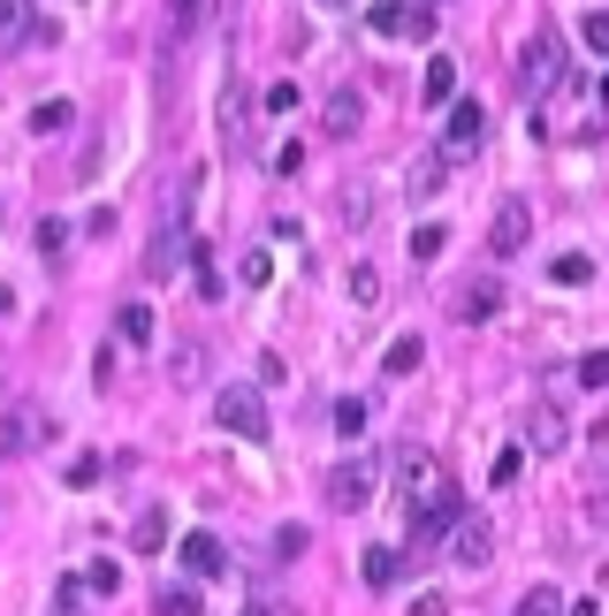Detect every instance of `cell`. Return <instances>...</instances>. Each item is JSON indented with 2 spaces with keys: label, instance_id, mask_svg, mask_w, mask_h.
Listing matches in <instances>:
<instances>
[{
  "label": "cell",
  "instance_id": "cell-1",
  "mask_svg": "<svg viewBox=\"0 0 609 616\" xmlns=\"http://www.w3.org/2000/svg\"><path fill=\"white\" fill-rule=\"evenodd\" d=\"M397 495L412 502V541H435V533H450L457 518H464L450 464L435 457V450H404L397 457Z\"/></svg>",
  "mask_w": 609,
  "mask_h": 616
},
{
  "label": "cell",
  "instance_id": "cell-2",
  "mask_svg": "<svg viewBox=\"0 0 609 616\" xmlns=\"http://www.w3.org/2000/svg\"><path fill=\"white\" fill-rule=\"evenodd\" d=\"M214 419H221L237 442H267V404H260L252 381H229V388L214 396Z\"/></svg>",
  "mask_w": 609,
  "mask_h": 616
},
{
  "label": "cell",
  "instance_id": "cell-3",
  "mask_svg": "<svg viewBox=\"0 0 609 616\" xmlns=\"http://www.w3.org/2000/svg\"><path fill=\"white\" fill-rule=\"evenodd\" d=\"M518 69H526V92H533V100H549V92L564 84V38H556V31L541 23V31L526 38V54H518Z\"/></svg>",
  "mask_w": 609,
  "mask_h": 616
},
{
  "label": "cell",
  "instance_id": "cell-4",
  "mask_svg": "<svg viewBox=\"0 0 609 616\" xmlns=\"http://www.w3.org/2000/svg\"><path fill=\"white\" fill-rule=\"evenodd\" d=\"M480 138H487V107H480V100H450V123H443V167H450V160H472L480 153Z\"/></svg>",
  "mask_w": 609,
  "mask_h": 616
},
{
  "label": "cell",
  "instance_id": "cell-5",
  "mask_svg": "<svg viewBox=\"0 0 609 616\" xmlns=\"http://www.w3.org/2000/svg\"><path fill=\"white\" fill-rule=\"evenodd\" d=\"M374 479H381L374 457H343L328 472V502H335V510H366V502H374Z\"/></svg>",
  "mask_w": 609,
  "mask_h": 616
},
{
  "label": "cell",
  "instance_id": "cell-6",
  "mask_svg": "<svg viewBox=\"0 0 609 616\" xmlns=\"http://www.w3.org/2000/svg\"><path fill=\"white\" fill-rule=\"evenodd\" d=\"M526 236H533V206H526V198H503V206H495V229H487V252H495V259H518Z\"/></svg>",
  "mask_w": 609,
  "mask_h": 616
},
{
  "label": "cell",
  "instance_id": "cell-7",
  "mask_svg": "<svg viewBox=\"0 0 609 616\" xmlns=\"http://www.w3.org/2000/svg\"><path fill=\"white\" fill-rule=\"evenodd\" d=\"M487 556H495V525H487L480 510H464V518L450 525V563H464V571H480Z\"/></svg>",
  "mask_w": 609,
  "mask_h": 616
},
{
  "label": "cell",
  "instance_id": "cell-8",
  "mask_svg": "<svg viewBox=\"0 0 609 616\" xmlns=\"http://www.w3.org/2000/svg\"><path fill=\"white\" fill-rule=\"evenodd\" d=\"M46 434H54V411H38V404H15V411L0 419V450H8V457H23V450H38Z\"/></svg>",
  "mask_w": 609,
  "mask_h": 616
},
{
  "label": "cell",
  "instance_id": "cell-9",
  "mask_svg": "<svg viewBox=\"0 0 609 616\" xmlns=\"http://www.w3.org/2000/svg\"><path fill=\"white\" fill-rule=\"evenodd\" d=\"M564 442H572V434H564V411H556V404H533V411H526V450L556 457Z\"/></svg>",
  "mask_w": 609,
  "mask_h": 616
},
{
  "label": "cell",
  "instance_id": "cell-10",
  "mask_svg": "<svg viewBox=\"0 0 609 616\" xmlns=\"http://www.w3.org/2000/svg\"><path fill=\"white\" fill-rule=\"evenodd\" d=\"M175 556H183V571H191V579H221V571H229V556H221V541H214V533H183V548H175Z\"/></svg>",
  "mask_w": 609,
  "mask_h": 616
},
{
  "label": "cell",
  "instance_id": "cell-11",
  "mask_svg": "<svg viewBox=\"0 0 609 616\" xmlns=\"http://www.w3.org/2000/svg\"><path fill=\"white\" fill-rule=\"evenodd\" d=\"M320 123H328V138H351V130L366 123V100L343 84V92H328V115H320Z\"/></svg>",
  "mask_w": 609,
  "mask_h": 616
},
{
  "label": "cell",
  "instance_id": "cell-12",
  "mask_svg": "<svg viewBox=\"0 0 609 616\" xmlns=\"http://www.w3.org/2000/svg\"><path fill=\"white\" fill-rule=\"evenodd\" d=\"M420 100H427V107H450V100H457V61H450V54H435V61H427Z\"/></svg>",
  "mask_w": 609,
  "mask_h": 616
},
{
  "label": "cell",
  "instance_id": "cell-13",
  "mask_svg": "<svg viewBox=\"0 0 609 616\" xmlns=\"http://www.w3.org/2000/svg\"><path fill=\"white\" fill-rule=\"evenodd\" d=\"M495 312H503V282H472L457 298V319H495Z\"/></svg>",
  "mask_w": 609,
  "mask_h": 616
},
{
  "label": "cell",
  "instance_id": "cell-14",
  "mask_svg": "<svg viewBox=\"0 0 609 616\" xmlns=\"http://www.w3.org/2000/svg\"><path fill=\"white\" fill-rule=\"evenodd\" d=\"M130 548H138V556H160V548H168V510H160V502L130 525Z\"/></svg>",
  "mask_w": 609,
  "mask_h": 616
},
{
  "label": "cell",
  "instance_id": "cell-15",
  "mask_svg": "<svg viewBox=\"0 0 609 616\" xmlns=\"http://www.w3.org/2000/svg\"><path fill=\"white\" fill-rule=\"evenodd\" d=\"M420 358H427V350H420V335H397V342H389V358H381V373H389V381H397V373H420Z\"/></svg>",
  "mask_w": 609,
  "mask_h": 616
},
{
  "label": "cell",
  "instance_id": "cell-16",
  "mask_svg": "<svg viewBox=\"0 0 609 616\" xmlns=\"http://www.w3.org/2000/svg\"><path fill=\"white\" fill-rule=\"evenodd\" d=\"M358 563H366V586H397V571H404V556H397V548H366Z\"/></svg>",
  "mask_w": 609,
  "mask_h": 616
},
{
  "label": "cell",
  "instance_id": "cell-17",
  "mask_svg": "<svg viewBox=\"0 0 609 616\" xmlns=\"http://www.w3.org/2000/svg\"><path fill=\"white\" fill-rule=\"evenodd\" d=\"M443 31V8H427V0H404V38H435Z\"/></svg>",
  "mask_w": 609,
  "mask_h": 616
},
{
  "label": "cell",
  "instance_id": "cell-18",
  "mask_svg": "<svg viewBox=\"0 0 609 616\" xmlns=\"http://www.w3.org/2000/svg\"><path fill=\"white\" fill-rule=\"evenodd\" d=\"M549 275H556L564 290H587V282H595V259H587V252H564V259H556Z\"/></svg>",
  "mask_w": 609,
  "mask_h": 616
},
{
  "label": "cell",
  "instance_id": "cell-19",
  "mask_svg": "<svg viewBox=\"0 0 609 616\" xmlns=\"http://www.w3.org/2000/svg\"><path fill=\"white\" fill-rule=\"evenodd\" d=\"M443 175H450V167L427 153V160H412V175H404V183H412V198H435V190H443Z\"/></svg>",
  "mask_w": 609,
  "mask_h": 616
},
{
  "label": "cell",
  "instance_id": "cell-20",
  "mask_svg": "<svg viewBox=\"0 0 609 616\" xmlns=\"http://www.w3.org/2000/svg\"><path fill=\"white\" fill-rule=\"evenodd\" d=\"M366 23H374L381 38H404V0H374V8H366Z\"/></svg>",
  "mask_w": 609,
  "mask_h": 616
},
{
  "label": "cell",
  "instance_id": "cell-21",
  "mask_svg": "<svg viewBox=\"0 0 609 616\" xmlns=\"http://www.w3.org/2000/svg\"><path fill=\"white\" fill-rule=\"evenodd\" d=\"M69 123H77L69 100H38V107H31V130H69Z\"/></svg>",
  "mask_w": 609,
  "mask_h": 616
},
{
  "label": "cell",
  "instance_id": "cell-22",
  "mask_svg": "<svg viewBox=\"0 0 609 616\" xmlns=\"http://www.w3.org/2000/svg\"><path fill=\"white\" fill-rule=\"evenodd\" d=\"M115 327H123V342H152V305H123Z\"/></svg>",
  "mask_w": 609,
  "mask_h": 616
},
{
  "label": "cell",
  "instance_id": "cell-23",
  "mask_svg": "<svg viewBox=\"0 0 609 616\" xmlns=\"http://www.w3.org/2000/svg\"><path fill=\"white\" fill-rule=\"evenodd\" d=\"M152 609H160V616H198V594H191V586H160Z\"/></svg>",
  "mask_w": 609,
  "mask_h": 616
},
{
  "label": "cell",
  "instance_id": "cell-24",
  "mask_svg": "<svg viewBox=\"0 0 609 616\" xmlns=\"http://www.w3.org/2000/svg\"><path fill=\"white\" fill-rule=\"evenodd\" d=\"M443 244H450V229H443V221H420V229H412V259H435Z\"/></svg>",
  "mask_w": 609,
  "mask_h": 616
},
{
  "label": "cell",
  "instance_id": "cell-25",
  "mask_svg": "<svg viewBox=\"0 0 609 616\" xmlns=\"http://www.w3.org/2000/svg\"><path fill=\"white\" fill-rule=\"evenodd\" d=\"M23 31H31V8L23 0H0V46H15Z\"/></svg>",
  "mask_w": 609,
  "mask_h": 616
},
{
  "label": "cell",
  "instance_id": "cell-26",
  "mask_svg": "<svg viewBox=\"0 0 609 616\" xmlns=\"http://www.w3.org/2000/svg\"><path fill=\"white\" fill-rule=\"evenodd\" d=\"M579 38H587L595 54H609V8H587V15H579Z\"/></svg>",
  "mask_w": 609,
  "mask_h": 616
},
{
  "label": "cell",
  "instance_id": "cell-27",
  "mask_svg": "<svg viewBox=\"0 0 609 616\" xmlns=\"http://www.w3.org/2000/svg\"><path fill=\"white\" fill-rule=\"evenodd\" d=\"M518 616H564V594H556V586H533V594L518 602Z\"/></svg>",
  "mask_w": 609,
  "mask_h": 616
},
{
  "label": "cell",
  "instance_id": "cell-28",
  "mask_svg": "<svg viewBox=\"0 0 609 616\" xmlns=\"http://www.w3.org/2000/svg\"><path fill=\"white\" fill-rule=\"evenodd\" d=\"M579 388H609V350H587V358H579Z\"/></svg>",
  "mask_w": 609,
  "mask_h": 616
},
{
  "label": "cell",
  "instance_id": "cell-29",
  "mask_svg": "<svg viewBox=\"0 0 609 616\" xmlns=\"http://www.w3.org/2000/svg\"><path fill=\"white\" fill-rule=\"evenodd\" d=\"M191 259H198V298L214 305L221 298V267H214V252H191Z\"/></svg>",
  "mask_w": 609,
  "mask_h": 616
},
{
  "label": "cell",
  "instance_id": "cell-30",
  "mask_svg": "<svg viewBox=\"0 0 609 616\" xmlns=\"http://www.w3.org/2000/svg\"><path fill=\"white\" fill-rule=\"evenodd\" d=\"M84 586H92V594H123V563H92Z\"/></svg>",
  "mask_w": 609,
  "mask_h": 616
},
{
  "label": "cell",
  "instance_id": "cell-31",
  "mask_svg": "<svg viewBox=\"0 0 609 616\" xmlns=\"http://www.w3.org/2000/svg\"><path fill=\"white\" fill-rule=\"evenodd\" d=\"M351 298L374 305V298H381V275H374V267H351Z\"/></svg>",
  "mask_w": 609,
  "mask_h": 616
},
{
  "label": "cell",
  "instance_id": "cell-32",
  "mask_svg": "<svg viewBox=\"0 0 609 616\" xmlns=\"http://www.w3.org/2000/svg\"><path fill=\"white\" fill-rule=\"evenodd\" d=\"M335 427H343V434H366V404L343 396V404H335Z\"/></svg>",
  "mask_w": 609,
  "mask_h": 616
},
{
  "label": "cell",
  "instance_id": "cell-33",
  "mask_svg": "<svg viewBox=\"0 0 609 616\" xmlns=\"http://www.w3.org/2000/svg\"><path fill=\"white\" fill-rule=\"evenodd\" d=\"M518 464H526V450H503V457H495V472H487V479H495V487H510V479H518Z\"/></svg>",
  "mask_w": 609,
  "mask_h": 616
},
{
  "label": "cell",
  "instance_id": "cell-34",
  "mask_svg": "<svg viewBox=\"0 0 609 616\" xmlns=\"http://www.w3.org/2000/svg\"><path fill=\"white\" fill-rule=\"evenodd\" d=\"M304 541H312L304 525H283V533H275V556H304Z\"/></svg>",
  "mask_w": 609,
  "mask_h": 616
},
{
  "label": "cell",
  "instance_id": "cell-35",
  "mask_svg": "<svg viewBox=\"0 0 609 616\" xmlns=\"http://www.w3.org/2000/svg\"><path fill=\"white\" fill-rule=\"evenodd\" d=\"M298 107V84H267V115H290Z\"/></svg>",
  "mask_w": 609,
  "mask_h": 616
},
{
  "label": "cell",
  "instance_id": "cell-36",
  "mask_svg": "<svg viewBox=\"0 0 609 616\" xmlns=\"http://www.w3.org/2000/svg\"><path fill=\"white\" fill-rule=\"evenodd\" d=\"M198 365H206V358H198V342H183V350H175V381H198Z\"/></svg>",
  "mask_w": 609,
  "mask_h": 616
},
{
  "label": "cell",
  "instance_id": "cell-37",
  "mask_svg": "<svg viewBox=\"0 0 609 616\" xmlns=\"http://www.w3.org/2000/svg\"><path fill=\"white\" fill-rule=\"evenodd\" d=\"M100 479V457H69V487H92Z\"/></svg>",
  "mask_w": 609,
  "mask_h": 616
},
{
  "label": "cell",
  "instance_id": "cell-38",
  "mask_svg": "<svg viewBox=\"0 0 609 616\" xmlns=\"http://www.w3.org/2000/svg\"><path fill=\"white\" fill-rule=\"evenodd\" d=\"M412 616H450V602H443V594H420V602H412Z\"/></svg>",
  "mask_w": 609,
  "mask_h": 616
},
{
  "label": "cell",
  "instance_id": "cell-39",
  "mask_svg": "<svg viewBox=\"0 0 609 616\" xmlns=\"http://www.w3.org/2000/svg\"><path fill=\"white\" fill-rule=\"evenodd\" d=\"M244 616H275V609H260V602H252V609H244Z\"/></svg>",
  "mask_w": 609,
  "mask_h": 616
},
{
  "label": "cell",
  "instance_id": "cell-40",
  "mask_svg": "<svg viewBox=\"0 0 609 616\" xmlns=\"http://www.w3.org/2000/svg\"><path fill=\"white\" fill-rule=\"evenodd\" d=\"M602 107H609V69H602Z\"/></svg>",
  "mask_w": 609,
  "mask_h": 616
}]
</instances>
